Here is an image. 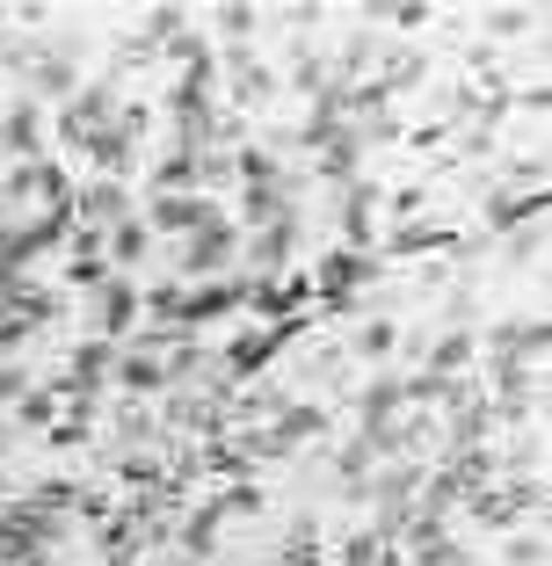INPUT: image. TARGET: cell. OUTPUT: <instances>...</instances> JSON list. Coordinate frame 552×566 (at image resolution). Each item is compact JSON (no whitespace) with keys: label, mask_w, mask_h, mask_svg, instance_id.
<instances>
[{"label":"cell","mask_w":552,"mask_h":566,"mask_svg":"<svg viewBox=\"0 0 552 566\" xmlns=\"http://www.w3.org/2000/svg\"><path fill=\"white\" fill-rule=\"evenodd\" d=\"M218 218H226V211H218V203L211 197H153V226H146V233H204V226H218Z\"/></svg>","instance_id":"obj_1"},{"label":"cell","mask_w":552,"mask_h":566,"mask_svg":"<svg viewBox=\"0 0 552 566\" xmlns=\"http://www.w3.org/2000/svg\"><path fill=\"white\" fill-rule=\"evenodd\" d=\"M240 254V233L218 218V226H204V233H189V248H183V276H211V269H226Z\"/></svg>","instance_id":"obj_2"},{"label":"cell","mask_w":552,"mask_h":566,"mask_svg":"<svg viewBox=\"0 0 552 566\" xmlns=\"http://www.w3.org/2000/svg\"><path fill=\"white\" fill-rule=\"evenodd\" d=\"M291 334H305V319H284V327H269V334H240L233 349H226V370H233V378H248V370H262L269 356L284 349Z\"/></svg>","instance_id":"obj_3"},{"label":"cell","mask_w":552,"mask_h":566,"mask_svg":"<svg viewBox=\"0 0 552 566\" xmlns=\"http://www.w3.org/2000/svg\"><path fill=\"white\" fill-rule=\"evenodd\" d=\"M320 429H327V407H291V400H284V407H277V421H269L262 436H269V450H277V458H291V443H313Z\"/></svg>","instance_id":"obj_4"},{"label":"cell","mask_w":552,"mask_h":566,"mask_svg":"<svg viewBox=\"0 0 552 566\" xmlns=\"http://www.w3.org/2000/svg\"><path fill=\"white\" fill-rule=\"evenodd\" d=\"M291 248H299V218H277V226H254V240H248V269H262V276H277V269L291 262Z\"/></svg>","instance_id":"obj_5"},{"label":"cell","mask_w":552,"mask_h":566,"mask_svg":"<svg viewBox=\"0 0 552 566\" xmlns=\"http://www.w3.org/2000/svg\"><path fill=\"white\" fill-rule=\"evenodd\" d=\"M487 356L494 364H545V319H517V327H502V334H487Z\"/></svg>","instance_id":"obj_6"},{"label":"cell","mask_w":552,"mask_h":566,"mask_svg":"<svg viewBox=\"0 0 552 566\" xmlns=\"http://www.w3.org/2000/svg\"><path fill=\"white\" fill-rule=\"evenodd\" d=\"M378 276V262H371V254H356V248H342V254H327V262H320V283H327V305H342L356 291V283H371Z\"/></svg>","instance_id":"obj_7"},{"label":"cell","mask_w":552,"mask_h":566,"mask_svg":"<svg viewBox=\"0 0 552 566\" xmlns=\"http://www.w3.org/2000/svg\"><path fill=\"white\" fill-rule=\"evenodd\" d=\"M226 415H233V407L226 400H211V392H175L168 400V429H226Z\"/></svg>","instance_id":"obj_8"},{"label":"cell","mask_w":552,"mask_h":566,"mask_svg":"<svg viewBox=\"0 0 552 566\" xmlns=\"http://www.w3.org/2000/svg\"><path fill=\"white\" fill-rule=\"evenodd\" d=\"M8 523H15L22 537H30V545H59V537H66V516H51L44 501H8Z\"/></svg>","instance_id":"obj_9"},{"label":"cell","mask_w":552,"mask_h":566,"mask_svg":"<svg viewBox=\"0 0 552 566\" xmlns=\"http://www.w3.org/2000/svg\"><path fill=\"white\" fill-rule=\"evenodd\" d=\"M110 109H117V95H110V87H81V95H73V109H66V138H73V146H81V138H95Z\"/></svg>","instance_id":"obj_10"},{"label":"cell","mask_w":552,"mask_h":566,"mask_svg":"<svg viewBox=\"0 0 552 566\" xmlns=\"http://www.w3.org/2000/svg\"><path fill=\"white\" fill-rule=\"evenodd\" d=\"M0 146L22 153V160H44V124H37L30 102H15V109H8V124H0Z\"/></svg>","instance_id":"obj_11"},{"label":"cell","mask_w":552,"mask_h":566,"mask_svg":"<svg viewBox=\"0 0 552 566\" xmlns=\"http://www.w3.org/2000/svg\"><path fill=\"white\" fill-rule=\"evenodd\" d=\"M132 319H138V291L124 276H110V283H102V342H110V334H124Z\"/></svg>","instance_id":"obj_12"},{"label":"cell","mask_w":552,"mask_h":566,"mask_svg":"<svg viewBox=\"0 0 552 566\" xmlns=\"http://www.w3.org/2000/svg\"><path fill=\"white\" fill-rule=\"evenodd\" d=\"M81 153L95 167H110V175H124V167H132V132H117V124H102L95 138H81Z\"/></svg>","instance_id":"obj_13"},{"label":"cell","mask_w":552,"mask_h":566,"mask_svg":"<svg viewBox=\"0 0 552 566\" xmlns=\"http://www.w3.org/2000/svg\"><path fill=\"white\" fill-rule=\"evenodd\" d=\"M284 197H291V182L240 189V218H248V226H277V218H291V211H284Z\"/></svg>","instance_id":"obj_14"},{"label":"cell","mask_w":552,"mask_h":566,"mask_svg":"<svg viewBox=\"0 0 552 566\" xmlns=\"http://www.w3.org/2000/svg\"><path fill=\"white\" fill-rule=\"evenodd\" d=\"M226 73H233V95H240V102H269V95H277L269 66H254L248 51H226Z\"/></svg>","instance_id":"obj_15"},{"label":"cell","mask_w":552,"mask_h":566,"mask_svg":"<svg viewBox=\"0 0 552 566\" xmlns=\"http://www.w3.org/2000/svg\"><path fill=\"white\" fill-rule=\"evenodd\" d=\"M378 189H371V182H350V197H342V233H350V240H371V211H378Z\"/></svg>","instance_id":"obj_16"},{"label":"cell","mask_w":552,"mask_h":566,"mask_svg":"<svg viewBox=\"0 0 552 566\" xmlns=\"http://www.w3.org/2000/svg\"><path fill=\"white\" fill-rule=\"evenodd\" d=\"M73 211L95 226V218H124V211H132V197H124L117 182H95V189H81V197H73Z\"/></svg>","instance_id":"obj_17"},{"label":"cell","mask_w":552,"mask_h":566,"mask_svg":"<svg viewBox=\"0 0 552 566\" xmlns=\"http://www.w3.org/2000/svg\"><path fill=\"white\" fill-rule=\"evenodd\" d=\"M320 153H327V160H320V175H335V182H350V175H356V160H364V146H356V132H350V124H342V132L327 138Z\"/></svg>","instance_id":"obj_18"},{"label":"cell","mask_w":552,"mask_h":566,"mask_svg":"<svg viewBox=\"0 0 552 566\" xmlns=\"http://www.w3.org/2000/svg\"><path fill=\"white\" fill-rule=\"evenodd\" d=\"M117 385H124V392H160L168 370L153 364V356H117Z\"/></svg>","instance_id":"obj_19"},{"label":"cell","mask_w":552,"mask_h":566,"mask_svg":"<svg viewBox=\"0 0 552 566\" xmlns=\"http://www.w3.org/2000/svg\"><path fill=\"white\" fill-rule=\"evenodd\" d=\"M30 73H37V87H44V95H73V59H66V51L30 59Z\"/></svg>","instance_id":"obj_20"},{"label":"cell","mask_w":552,"mask_h":566,"mask_svg":"<svg viewBox=\"0 0 552 566\" xmlns=\"http://www.w3.org/2000/svg\"><path fill=\"white\" fill-rule=\"evenodd\" d=\"M393 342H400V327H393V319H371V327L350 334V349H356V356H393Z\"/></svg>","instance_id":"obj_21"},{"label":"cell","mask_w":552,"mask_h":566,"mask_svg":"<svg viewBox=\"0 0 552 566\" xmlns=\"http://www.w3.org/2000/svg\"><path fill=\"white\" fill-rule=\"evenodd\" d=\"M153 182H160V197H183V189L197 182V160H189V153H168V160H160V175H153Z\"/></svg>","instance_id":"obj_22"},{"label":"cell","mask_w":552,"mask_h":566,"mask_svg":"<svg viewBox=\"0 0 552 566\" xmlns=\"http://www.w3.org/2000/svg\"><path fill=\"white\" fill-rule=\"evenodd\" d=\"M73 516H81V523L117 516V501H110V486H73Z\"/></svg>","instance_id":"obj_23"},{"label":"cell","mask_w":552,"mask_h":566,"mask_svg":"<svg viewBox=\"0 0 552 566\" xmlns=\"http://www.w3.org/2000/svg\"><path fill=\"white\" fill-rule=\"evenodd\" d=\"M466 356H472V334H444V342H436V356H429V370H436V378H451Z\"/></svg>","instance_id":"obj_24"},{"label":"cell","mask_w":552,"mask_h":566,"mask_svg":"<svg viewBox=\"0 0 552 566\" xmlns=\"http://www.w3.org/2000/svg\"><path fill=\"white\" fill-rule=\"evenodd\" d=\"M146 248H153V233H146V226H132V218H124L117 233H110V254H117V262H138Z\"/></svg>","instance_id":"obj_25"},{"label":"cell","mask_w":552,"mask_h":566,"mask_svg":"<svg viewBox=\"0 0 552 566\" xmlns=\"http://www.w3.org/2000/svg\"><path fill=\"white\" fill-rule=\"evenodd\" d=\"M160 370H168V378H183V385H189V378H211V356H204L197 342H183V349H175V364H160Z\"/></svg>","instance_id":"obj_26"},{"label":"cell","mask_w":552,"mask_h":566,"mask_svg":"<svg viewBox=\"0 0 552 566\" xmlns=\"http://www.w3.org/2000/svg\"><path fill=\"white\" fill-rule=\"evenodd\" d=\"M472 516H480L487 531H502V523H517V509H509V494H472Z\"/></svg>","instance_id":"obj_27"},{"label":"cell","mask_w":552,"mask_h":566,"mask_svg":"<svg viewBox=\"0 0 552 566\" xmlns=\"http://www.w3.org/2000/svg\"><path fill=\"white\" fill-rule=\"evenodd\" d=\"M66 283H73V291H95V283H110V269H102L95 254H73V262H66Z\"/></svg>","instance_id":"obj_28"},{"label":"cell","mask_w":552,"mask_h":566,"mask_svg":"<svg viewBox=\"0 0 552 566\" xmlns=\"http://www.w3.org/2000/svg\"><path fill=\"white\" fill-rule=\"evenodd\" d=\"M531 30V8H494L487 15V36H523Z\"/></svg>","instance_id":"obj_29"},{"label":"cell","mask_w":552,"mask_h":566,"mask_svg":"<svg viewBox=\"0 0 552 566\" xmlns=\"http://www.w3.org/2000/svg\"><path fill=\"white\" fill-rule=\"evenodd\" d=\"M254 22H262V15H254V8H240V0H226V8H218V30H226V36H248Z\"/></svg>","instance_id":"obj_30"},{"label":"cell","mask_w":552,"mask_h":566,"mask_svg":"<svg viewBox=\"0 0 552 566\" xmlns=\"http://www.w3.org/2000/svg\"><path fill=\"white\" fill-rule=\"evenodd\" d=\"M15 421H30V429H51V392H22Z\"/></svg>","instance_id":"obj_31"},{"label":"cell","mask_w":552,"mask_h":566,"mask_svg":"<svg viewBox=\"0 0 552 566\" xmlns=\"http://www.w3.org/2000/svg\"><path fill=\"white\" fill-rule=\"evenodd\" d=\"M254 509H262V494H254V486H233V494L218 501V516H254Z\"/></svg>","instance_id":"obj_32"},{"label":"cell","mask_w":552,"mask_h":566,"mask_svg":"<svg viewBox=\"0 0 552 566\" xmlns=\"http://www.w3.org/2000/svg\"><path fill=\"white\" fill-rule=\"evenodd\" d=\"M22 342H30V327H22V319H15V313H0V356H15V349H22Z\"/></svg>","instance_id":"obj_33"},{"label":"cell","mask_w":552,"mask_h":566,"mask_svg":"<svg viewBox=\"0 0 552 566\" xmlns=\"http://www.w3.org/2000/svg\"><path fill=\"white\" fill-rule=\"evenodd\" d=\"M436 240H444V233H436V226H407V233L393 240V248H400V254H415V248H436Z\"/></svg>","instance_id":"obj_34"},{"label":"cell","mask_w":552,"mask_h":566,"mask_svg":"<svg viewBox=\"0 0 552 566\" xmlns=\"http://www.w3.org/2000/svg\"><path fill=\"white\" fill-rule=\"evenodd\" d=\"M117 429H124V443H146V436H153V421L138 415V407H124V415H117Z\"/></svg>","instance_id":"obj_35"},{"label":"cell","mask_w":552,"mask_h":566,"mask_svg":"<svg viewBox=\"0 0 552 566\" xmlns=\"http://www.w3.org/2000/svg\"><path fill=\"white\" fill-rule=\"evenodd\" d=\"M509 559H517V566H538V559H545V531H538V537H517V545H509Z\"/></svg>","instance_id":"obj_36"},{"label":"cell","mask_w":552,"mask_h":566,"mask_svg":"<svg viewBox=\"0 0 552 566\" xmlns=\"http://www.w3.org/2000/svg\"><path fill=\"white\" fill-rule=\"evenodd\" d=\"M66 240H73V254H95V248H102V233H95V226H73Z\"/></svg>","instance_id":"obj_37"},{"label":"cell","mask_w":552,"mask_h":566,"mask_svg":"<svg viewBox=\"0 0 552 566\" xmlns=\"http://www.w3.org/2000/svg\"><path fill=\"white\" fill-rule=\"evenodd\" d=\"M15 392H30V385H22L15 364H0V400H15Z\"/></svg>","instance_id":"obj_38"},{"label":"cell","mask_w":552,"mask_h":566,"mask_svg":"<svg viewBox=\"0 0 552 566\" xmlns=\"http://www.w3.org/2000/svg\"><path fill=\"white\" fill-rule=\"evenodd\" d=\"M110 566H138V552H117V559H110Z\"/></svg>","instance_id":"obj_39"},{"label":"cell","mask_w":552,"mask_h":566,"mask_svg":"<svg viewBox=\"0 0 552 566\" xmlns=\"http://www.w3.org/2000/svg\"><path fill=\"white\" fill-rule=\"evenodd\" d=\"M168 566H204V559H189V552H183V559H168Z\"/></svg>","instance_id":"obj_40"},{"label":"cell","mask_w":552,"mask_h":566,"mask_svg":"<svg viewBox=\"0 0 552 566\" xmlns=\"http://www.w3.org/2000/svg\"><path fill=\"white\" fill-rule=\"evenodd\" d=\"M0 501H8V480H0Z\"/></svg>","instance_id":"obj_41"},{"label":"cell","mask_w":552,"mask_h":566,"mask_svg":"<svg viewBox=\"0 0 552 566\" xmlns=\"http://www.w3.org/2000/svg\"><path fill=\"white\" fill-rule=\"evenodd\" d=\"M0 450H8V429H0Z\"/></svg>","instance_id":"obj_42"}]
</instances>
